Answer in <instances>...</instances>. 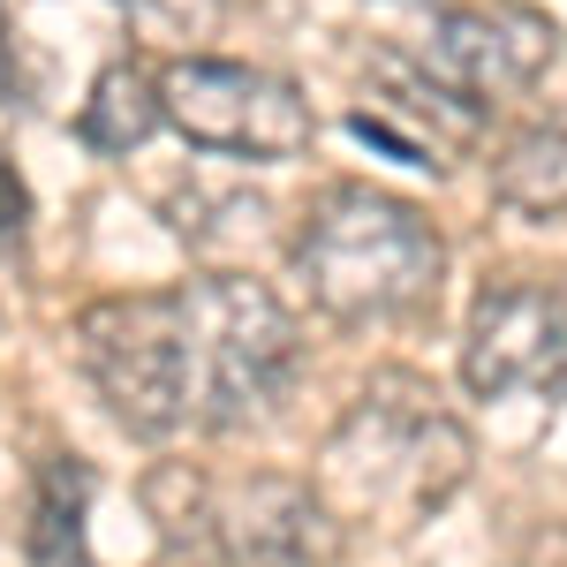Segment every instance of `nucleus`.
Returning a JSON list of instances; mask_svg holds the SVG:
<instances>
[{"mask_svg": "<svg viewBox=\"0 0 567 567\" xmlns=\"http://www.w3.org/2000/svg\"><path fill=\"white\" fill-rule=\"evenodd\" d=\"M470 462L477 446L462 416L439 409L424 379L379 371L318 446V492L341 507V523H424L462 492Z\"/></svg>", "mask_w": 567, "mask_h": 567, "instance_id": "nucleus-1", "label": "nucleus"}, {"mask_svg": "<svg viewBox=\"0 0 567 567\" xmlns=\"http://www.w3.org/2000/svg\"><path fill=\"white\" fill-rule=\"evenodd\" d=\"M296 272L310 280V303L326 318L393 326L439 303L446 243L424 219V205L371 189V182H333L296 227Z\"/></svg>", "mask_w": 567, "mask_h": 567, "instance_id": "nucleus-2", "label": "nucleus"}, {"mask_svg": "<svg viewBox=\"0 0 567 567\" xmlns=\"http://www.w3.org/2000/svg\"><path fill=\"white\" fill-rule=\"evenodd\" d=\"M182 310V393L197 432H250L265 424L303 363V333L288 303L250 272H205L175 288Z\"/></svg>", "mask_w": 567, "mask_h": 567, "instance_id": "nucleus-3", "label": "nucleus"}, {"mask_svg": "<svg viewBox=\"0 0 567 567\" xmlns=\"http://www.w3.org/2000/svg\"><path fill=\"white\" fill-rule=\"evenodd\" d=\"M76 363L114 409V424L136 439H175L189 424L182 393V310L175 288L144 296H106L76 318Z\"/></svg>", "mask_w": 567, "mask_h": 567, "instance_id": "nucleus-4", "label": "nucleus"}, {"mask_svg": "<svg viewBox=\"0 0 567 567\" xmlns=\"http://www.w3.org/2000/svg\"><path fill=\"white\" fill-rule=\"evenodd\" d=\"M159 99L167 122L205 152H235V159H296L310 152V122L303 91L288 76H265L250 61H213V53H175L159 69Z\"/></svg>", "mask_w": 567, "mask_h": 567, "instance_id": "nucleus-5", "label": "nucleus"}, {"mask_svg": "<svg viewBox=\"0 0 567 567\" xmlns=\"http://www.w3.org/2000/svg\"><path fill=\"white\" fill-rule=\"evenodd\" d=\"M462 379L477 401L507 393H567V303L529 280H492L470 303Z\"/></svg>", "mask_w": 567, "mask_h": 567, "instance_id": "nucleus-6", "label": "nucleus"}, {"mask_svg": "<svg viewBox=\"0 0 567 567\" xmlns=\"http://www.w3.org/2000/svg\"><path fill=\"white\" fill-rule=\"evenodd\" d=\"M553 45L560 39H553L545 16L499 0V8H446V16H432V31L416 39V61H424L446 91H462L470 106L492 114L499 99H515L523 84L545 76Z\"/></svg>", "mask_w": 567, "mask_h": 567, "instance_id": "nucleus-7", "label": "nucleus"}, {"mask_svg": "<svg viewBox=\"0 0 567 567\" xmlns=\"http://www.w3.org/2000/svg\"><path fill=\"white\" fill-rule=\"evenodd\" d=\"M213 553L227 567H333L341 507L296 477H250L213 492Z\"/></svg>", "mask_w": 567, "mask_h": 567, "instance_id": "nucleus-8", "label": "nucleus"}, {"mask_svg": "<svg viewBox=\"0 0 567 567\" xmlns=\"http://www.w3.org/2000/svg\"><path fill=\"white\" fill-rule=\"evenodd\" d=\"M159 122H167L159 76L144 61H106L91 99H84V114H76V136H84L91 152H136Z\"/></svg>", "mask_w": 567, "mask_h": 567, "instance_id": "nucleus-9", "label": "nucleus"}, {"mask_svg": "<svg viewBox=\"0 0 567 567\" xmlns=\"http://www.w3.org/2000/svg\"><path fill=\"white\" fill-rule=\"evenodd\" d=\"M84 507H91V470L76 454H53L39 470V499H31V529H23L31 567H99L84 537Z\"/></svg>", "mask_w": 567, "mask_h": 567, "instance_id": "nucleus-10", "label": "nucleus"}, {"mask_svg": "<svg viewBox=\"0 0 567 567\" xmlns=\"http://www.w3.org/2000/svg\"><path fill=\"white\" fill-rule=\"evenodd\" d=\"M492 197L507 213H529V219L567 213V130L507 136V152L492 159Z\"/></svg>", "mask_w": 567, "mask_h": 567, "instance_id": "nucleus-11", "label": "nucleus"}, {"mask_svg": "<svg viewBox=\"0 0 567 567\" xmlns=\"http://www.w3.org/2000/svg\"><path fill=\"white\" fill-rule=\"evenodd\" d=\"M152 45H197L219 31V0H122Z\"/></svg>", "mask_w": 567, "mask_h": 567, "instance_id": "nucleus-12", "label": "nucleus"}, {"mask_svg": "<svg viewBox=\"0 0 567 567\" xmlns=\"http://www.w3.org/2000/svg\"><path fill=\"white\" fill-rule=\"evenodd\" d=\"M16 213H23V197H16V175L0 167V235H16Z\"/></svg>", "mask_w": 567, "mask_h": 567, "instance_id": "nucleus-13", "label": "nucleus"}, {"mask_svg": "<svg viewBox=\"0 0 567 567\" xmlns=\"http://www.w3.org/2000/svg\"><path fill=\"white\" fill-rule=\"evenodd\" d=\"M0 84H8V39H0Z\"/></svg>", "mask_w": 567, "mask_h": 567, "instance_id": "nucleus-14", "label": "nucleus"}, {"mask_svg": "<svg viewBox=\"0 0 567 567\" xmlns=\"http://www.w3.org/2000/svg\"><path fill=\"white\" fill-rule=\"evenodd\" d=\"M0 243H8V235H0Z\"/></svg>", "mask_w": 567, "mask_h": 567, "instance_id": "nucleus-15", "label": "nucleus"}]
</instances>
